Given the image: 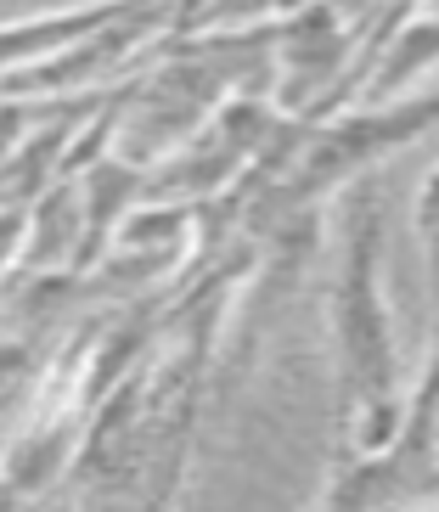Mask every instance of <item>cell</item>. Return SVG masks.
Listing matches in <instances>:
<instances>
[]
</instances>
